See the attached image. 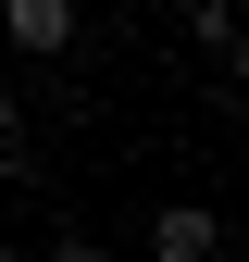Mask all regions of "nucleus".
<instances>
[{
  "label": "nucleus",
  "mask_w": 249,
  "mask_h": 262,
  "mask_svg": "<svg viewBox=\"0 0 249 262\" xmlns=\"http://www.w3.org/2000/svg\"><path fill=\"white\" fill-rule=\"evenodd\" d=\"M112 13H137V0H112Z\"/></svg>",
  "instance_id": "423d86ee"
},
{
  "label": "nucleus",
  "mask_w": 249,
  "mask_h": 262,
  "mask_svg": "<svg viewBox=\"0 0 249 262\" xmlns=\"http://www.w3.org/2000/svg\"><path fill=\"white\" fill-rule=\"evenodd\" d=\"M0 38L13 50H75V0H0Z\"/></svg>",
  "instance_id": "f03ea898"
},
{
  "label": "nucleus",
  "mask_w": 249,
  "mask_h": 262,
  "mask_svg": "<svg viewBox=\"0 0 249 262\" xmlns=\"http://www.w3.org/2000/svg\"><path fill=\"white\" fill-rule=\"evenodd\" d=\"M150 262H225V212H212V200H162Z\"/></svg>",
  "instance_id": "f257e3e1"
},
{
  "label": "nucleus",
  "mask_w": 249,
  "mask_h": 262,
  "mask_svg": "<svg viewBox=\"0 0 249 262\" xmlns=\"http://www.w3.org/2000/svg\"><path fill=\"white\" fill-rule=\"evenodd\" d=\"M0 175H13V113H0Z\"/></svg>",
  "instance_id": "39448f33"
},
{
  "label": "nucleus",
  "mask_w": 249,
  "mask_h": 262,
  "mask_svg": "<svg viewBox=\"0 0 249 262\" xmlns=\"http://www.w3.org/2000/svg\"><path fill=\"white\" fill-rule=\"evenodd\" d=\"M187 38H200L212 75H237V0H187Z\"/></svg>",
  "instance_id": "7ed1b4c3"
},
{
  "label": "nucleus",
  "mask_w": 249,
  "mask_h": 262,
  "mask_svg": "<svg viewBox=\"0 0 249 262\" xmlns=\"http://www.w3.org/2000/svg\"><path fill=\"white\" fill-rule=\"evenodd\" d=\"M38 262H100V250H87V237H62V250H38Z\"/></svg>",
  "instance_id": "20e7f679"
}]
</instances>
